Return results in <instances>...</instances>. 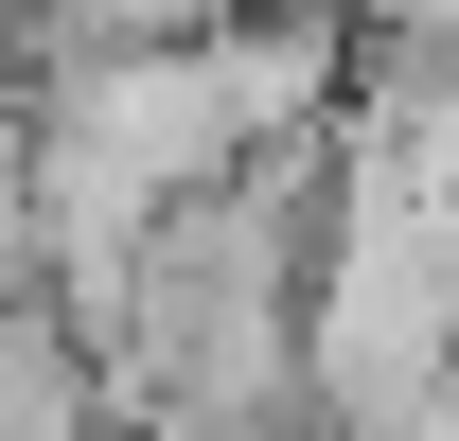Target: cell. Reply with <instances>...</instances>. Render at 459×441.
<instances>
[{
    "label": "cell",
    "instance_id": "cell-1",
    "mask_svg": "<svg viewBox=\"0 0 459 441\" xmlns=\"http://www.w3.org/2000/svg\"><path fill=\"white\" fill-rule=\"evenodd\" d=\"M89 388H107L89 335L36 318V300H0V441H89Z\"/></svg>",
    "mask_w": 459,
    "mask_h": 441
}]
</instances>
